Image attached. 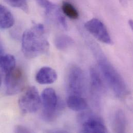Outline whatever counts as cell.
<instances>
[{
	"label": "cell",
	"instance_id": "cell-1",
	"mask_svg": "<svg viewBox=\"0 0 133 133\" xmlns=\"http://www.w3.org/2000/svg\"><path fill=\"white\" fill-rule=\"evenodd\" d=\"M49 44L47 39L44 25L37 24L25 30L22 37V52L28 59L36 58L46 54Z\"/></svg>",
	"mask_w": 133,
	"mask_h": 133
},
{
	"label": "cell",
	"instance_id": "cell-2",
	"mask_svg": "<svg viewBox=\"0 0 133 133\" xmlns=\"http://www.w3.org/2000/svg\"><path fill=\"white\" fill-rule=\"evenodd\" d=\"M98 65L103 78L115 94L119 98H125L129 94V90L119 71L102 55H98Z\"/></svg>",
	"mask_w": 133,
	"mask_h": 133
},
{
	"label": "cell",
	"instance_id": "cell-3",
	"mask_svg": "<svg viewBox=\"0 0 133 133\" xmlns=\"http://www.w3.org/2000/svg\"><path fill=\"white\" fill-rule=\"evenodd\" d=\"M41 102L43 105V118L48 121L55 120L61 110L59 101L55 91L52 88L45 89L42 94Z\"/></svg>",
	"mask_w": 133,
	"mask_h": 133
},
{
	"label": "cell",
	"instance_id": "cell-4",
	"mask_svg": "<svg viewBox=\"0 0 133 133\" xmlns=\"http://www.w3.org/2000/svg\"><path fill=\"white\" fill-rule=\"evenodd\" d=\"M85 76L82 70L77 66L70 67L67 77V89L69 95L82 96L85 91Z\"/></svg>",
	"mask_w": 133,
	"mask_h": 133
},
{
	"label": "cell",
	"instance_id": "cell-5",
	"mask_svg": "<svg viewBox=\"0 0 133 133\" xmlns=\"http://www.w3.org/2000/svg\"><path fill=\"white\" fill-rule=\"evenodd\" d=\"M6 74L5 84L6 92L8 95L17 94L24 89L26 79L25 73L21 68L15 67Z\"/></svg>",
	"mask_w": 133,
	"mask_h": 133
},
{
	"label": "cell",
	"instance_id": "cell-6",
	"mask_svg": "<svg viewBox=\"0 0 133 133\" xmlns=\"http://www.w3.org/2000/svg\"><path fill=\"white\" fill-rule=\"evenodd\" d=\"M42 104L38 90L34 86L29 87L20 97L19 108L24 114H32L38 111Z\"/></svg>",
	"mask_w": 133,
	"mask_h": 133
},
{
	"label": "cell",
	"instance_id": "cell-7",
	"mask_svg": "<svg viewBox=\"0 0 133 133\" xmlns=\"http://www.w3.org/2000/svg\"><path fill=\"white\" fill-rule=\"evenodd\" d=\"M81 123L80 132L84 133H106L108 130L103 120L91 113L81 114L79 118Z\"/></svg>",
	"mask_w": 133,
	"mask_h": 133
},
{
	"label": "cell",
	"instance_id": "cell-8",
	"mask_svg": "<svg viewBox=\"0 0 133 133\" xmlns=\"http://www.w3.org/2000/svg\"><path fill=\"white\" fill-rule=\"evenodd\" d=\"M84 28L89 33L101 42L107 45L112 44V40L106 26L100 20L93 18L85 23Z\"/></svg>",
	"mask_w": 133,
	"mask_h": 133
},
{
	"label": "cell",
	"instance_id": "cell-9",
	"mask_svg": "<svg viewBox=\"0 0 133 133\" xmlns=\"http://www.w3.org/2000/svg\"><path fill=\"white\" fill-rule=\"evenodd\" d=\"M38 5L44 8L47 15L55 19L56 21L64 29L68 28L66 21L59 7L49 0H36Z\"/></svg>",
	"mask_w": 133,
	"mask_h": 133
},
{
	"label": "cell",
	"instance_id": "cell-10",
	"mask_svg": "<svg viewBox=\"0 0 133 133\" xmlns=\"http://www.w3.org/2000/svg\"><path fill=\"white\" fill-rule=\"evenodd\" d=\"M58 75L55 69L50 67L41 68L36 75V80L41 84H49L54 83Z\"/></svg>",
	"mask_w": 133,
	"mask_h": 133
},
{
	"label": "cell",
	"instance_id": "cell-11",
	"mask_svg": "<svg viewBox=\"0 0 133 133\" xmlns=\"http://www.w3.org/2000/svg\"><path fill=\"white\" fill-rule=\"evenodd\" d=\"M91 88L93 93L96 95H99L104 93V84L102 78L96 68L92 67L90 70Z\"/></svg>",
	"mask_w": 133,
	"mask_h": 133
},
{
	"label": "cell",
	"instance_id": "cell-12",
	"mask_svg": "<svg viewBox=\"0 0 133 133\" xmlns=\"http://www.w3.org/2000/svg\"><path fill=\"white\" fill-rule=\"evenodd\" d=\"M67 105L71 110L75 111H82L88 108L87 101L81 96L69 95L67 99Z\"/></svg>",
	"mask_w": 133,
	"mask_h": 133
},
{
	"label": "cell",
	"instance_id": "cell-13",
	"mask_svg": "<svg viewBox=\"0 0 133 133\" xmlns=\"http://www.w3.org/2000/svg\"><path fill=\"white\" fill-rule=\"evenodd\" d=\"M112 128L116 133H124L127 128V119L122 110L116 111L112 119Z\"/></svg>",
	"mask_w": 133,
	"mask_h": 133
},
{
	"label": "cell",
	"instance_id": "cell-14",
	"mask_svg": "<svg viewBox=\"0 0 133 133\" xmlns=\"http://www.w3.org/2000/svg\"><path fill=\"white\" fill-rule=\"evenodd\" d=\"M14 23L15 19L11 12L6 7L0 4V28H10Z\"/></svg>",
	"mask_w": 133,
	"mask_h": 133
},
{
	"label": "cell",
	"instance_id": "cell-15",
	"mask_svg": "<svg viewBox=\"0 0 133 133\" xmlns=\"http://www.w3.org/2000/svg\"><path fill=\"white\" fill-rule=\"evenodd\" d=\"M15 58L11 55H0V68L5 73H7L16 67Z\"/></svg>",
	"mask_w": 133,
	"mask_h": 133
},
{
	"label": "cell",
	"instance_id": "cell-16",
	"mask_svg": "<svg viewBox=\"0 0 133 133\" xmlns=\"http://www.w3.org/2000/svg\"><path fill=\"white\" fill-rule=\"evenodd\" d=\"M74 44L73 39L67 35H60L55 39V45L57 48L60 50H66Z\"/></svg>",
	"mask_w": 133,
	"mask_h": 133
},
{
	"label": "cell",
	"instance_id": "cell-17",
	"mask_svg": "<svg viewBox=\"0 0 133 133\" xmlns=\"http://www.w3.org/2000/svg\"><path fill=\"white\" fill-rule=\"evenodd\" d=\"M63 14L70 19L75 20L79 18V12L76 8L70 3L64 2L62 6Z\"/></svg>",
	"mask_w": 133,
	"mask_h": 133
},
{
	"label": "cell",
	"instance_id": "cell-18",
	"mask_svg": "<svg viewBox=\"0 0 133 133\" xmlns=\"http://www.w3.org/2000/svg\"><path fill=\"white\" fill-rule=\"evenodd\" d=\"M10 6L19 8L25 12L29 11V6L27 0H4Z\"/></svg>",
	"mask_w": 133,
	"mask_h": 133
},
{
	"label": "cell",
	"instance_id": "cell-19",
	"mask_svg": "<svg viewBox=\"0 0 133 133\" xmlns=\"http://www.w3.org/2000/svg\"><path fill=\"white\" fill-rule=\"evenodd\" d=\"M15 132L16 133H31V131L28 128L22 126L17 125L15 129Z\"/></svg>",
	"mask_w": 133,
	"mask_h": 133
},
{
	"label": "cell",
	"instance_id": "cell-20",
	"mask_svg": "<svg viewBox=\"0 0 133 133\" xmlns=\"http://www.w3.org/2000/svg\"><path fill=\"white\" fill-rule=\"evenodd\" d=\"M128 23H129V25H130V28H131V29L132 30H133V21L132 20H130L129 21V22H128Z\"/></svg>",
	"mask_w": 133,
	"mask_h": 133
},
{
	"label": "cell",
	"instance_id": "cell-21",
	"mask_svg": "<svg viewBox=\"0 0 133 133\" xmlns=\"http://www.w3.org/2000/svg\"><path fill=\"white\" fill-rule=\"evenodd\" d=\"M1 83H2V78H1V75L0 74V86L1 85Z\"/></svg>",
	"mask_w": 133,
	"mask_h": 133
}]
</instances>
